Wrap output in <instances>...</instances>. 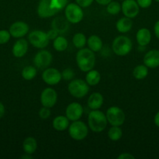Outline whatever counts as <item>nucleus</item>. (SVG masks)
Instances as JSON below:
<instances>
[{
  "label": "nucleus",
  "instance_id": "obj_1",
  "mask_svg": "<svg viewBox=\"0 0 159 159\" xmlns=\"http://www.w3.org/2000/svg\"><path fill=\"white\" fill-rule=\"evenodd\" d=\"M76 64L80 70L84 72H87L93 69L95 65V54L94 51L89 48L79 49L76 56Z\"/></svg>",
  "mask_w": 159,
  "mask_h": 159
},
{
  "label": "nucleus",
  "instance_id": "obj_2",
  "mask_svg": "<svg viewBox=\"0 0 159 159\" xmlns=\"http://www.w3.org/2000/svg\"><path fill=\"white\" fill-rule=\"evenodd\" d=\"M87 122L89 128L95 133L102 132L106 128L108 124L106 115L98 110H91L88 115Z\"/></svg>",
  "mask_w": 159,
  "mask_h": 159
},
{
  "label": "nucleus",
  "instance_id": "obj_3",
  "mask_svg": "<svg viewBox=\"0 0 159 159\" xmlns=\"http://www.w3.org/2000/svg\"><path fill=\"white\" fill-rule=\"evenodd\" d=\"M132 48V40L126 36L115 37L112 44L113 52L118 56H126L131 51Z\"/></svg>",
  "mask_w": 159,
  "mask_h": 159
},
{
  "label": "nucleus",
  "instance_id": "obj_4",
  "mask_svg": "<svg viewBox=\"0 0 159 159\" xmlns=\"http://www.w3.org/2000/svg\"><path fill=\"white\" fill-rule=\"evenodd\" d=\"M89 85L83 79H73L68 85V91L76 99H82L89 92Z\"/></svg>",
  "mask_w": 159,
  "mask_h": 159
},
{
  "label": "nucleus",
  "instance_id": "obj_5",
  "mask_svg": "<svg viewBox=\"0 0 159 159\" xmlns=\"http://www.w3.org/2000/svg\"><path fill=\"white\" fill-rule=\"evenodd\" d=\"M68 131L70 136L75 141H82L88 134V127L83 121H73L69 126Z\"/></svg>",
  "mask_w": 159,
  "mask_h": 159
},
{
  "label": "nucleus",
  "instance_id": "obj_6",
  "mask_svg": "<svg viewBox=\"0 0 159 159\" xmlns=\"http://www.w3.org/2000/svg\"><path fill=\"white\" fill-rule=\"evenodd\" d=\"M82 7L76 3H70L65 7V16L69 23L76 24L84 18Z\"/></svg>",
  "mask_w": 159,
  "mask_h": 159
},
{
  "label": "nucleus",
  "instance_id": "obj_7",
  "mask_svg": "<svg viewBox=\"0 0 159 159\" xmlns=\"http://www.w3.org/2000/svg\"><path fill=\"white\" fill-rule=\"evenodd\" d=\"M106 118L108 123L112 126H120L123 125L125 122L126 116L125 113L121 108L118 107H111L106 111Z\"/></svg>",
  "mask_w": 159,
  "mask_h": 159
},
{
  "label": "nucleus",
  "instance_id": "obj_8",
  "mask_svg": "<svg viewBox=\"0 0 159 159\" xmlns=\"http://www.w3.org/2000/svg\"><path fill=\"white\" fill-rule=\"evenodd\" d=\"M28 40L34 48L44 49L48 46L50 40L48 39L47 33L41 30H34L28 35Z\"/></svg>",
  "mask_w": 159,
  "mask_h": 159
},
{
  "label": "nucleus",
  "instance_id": "obj_9",
  "mask_svg": "<svg viewBox=\"0 0 159 159\" xmlns=\"http://www.w3.org/2000/svg\"><path fill=\"white\" fill-rule=\"evenodd\" d=\"M37 15L41 18H48L57 14L59 12L51 6V0H40L37 9Z\"/></svg>",
  "mask_w": 159,
  "mask_h": 159
},
{
  "label": "nucleus",
  "instance_id": "obj_10",
  "mask_svg": "<svg viewBox=\"0 0 159 159\" xmlns=\"http://www.w3.org/2000/svg\"><path fill=\"white\" fill-rule=\"evenodd\" d=\"M58 95L55 90L52 88H46L41 92V103L42 107L51 108L57 102Z\"/></svg>",
  "mask_w": 159,
  "mask_h": 159
},
{
  "label": "nucleus",
  "instance_id": "obj_11",
  "mask_svg": "<svg viewBox=\"0 0 159 159\" xmlns=\"http://www.w3.org/2000/svg\"><path fill=\"white\" fill-rule=\"evenodd\" d=\"M51 61H52V55L49 51L46 50H41L38 51L34 56V65L40 69H45L48 68Z\"/></svg>",
  "mask_w": 159,
  "mask_h": 159
},
{
  "label": "nucleus",
  "instance_id": "obj_12",
  "mask_svg": "<svg viewBox=\"0 0 159 159\" xmlns=\"http://www.w3.org/2000/svg\"><path fill=\"white\" fill-rule=\"evenodd\" d=\"M62 74L58 69L54 68H48L42 73V79L49 85H57L62 80Z\"/></svg>",
  "mask_w": 159,
  "mask_h": 159
},
{
  "label": "nucleus",
  "instance_id": "obj_13",
  "mask_svg": "<svg viewBox=\"0 0 159 159\" xmlns=\"http://www.w3.org/2000/svg\"><path fill=\"white\" fill-rule=\"evenodd\" d=\"M122 12L128 18H135L140 12V6L135 0H123L121 5Z\"/></svg>",
  "mask_w": 159,
  "mask_h": 159
},
{
  "label": "nucleus",
  "instance_id": "obj_14",
  "mask_svg": "<svg viewBox=\"0 0 159 159\" xmlns=\"http://www.w3.org/2000/svg\"><path fill=\"white\" fill-rule=\"evenodd\" d=\"M84 108L79 102H71L65 109V116L70 121L79 120L83 116Z\"/></svg>",
  "mask_w": 159,
  "mask_h": 159
},
{
  "label": "nucleus",
  "instance_id": "obj_15",
  "mask_svg": "<svg viewBox=\"0 0 159 159\" xmlns=\"http://www.w3.org/2000/svg\"><path fill=\"white\" fill-rule=\"evenodd\" d=\"M11 36L15 38H21L29 32V26L23 21H17L12 23L9 27Z\"/></svg>",
  "mask_w": 159,
  "mask_h": 159
},
{
  "label": "nucleus",
  "instance_id": "obj_16",
  "mask_svg": "<svg viewBox=\"0 0 159 159\" xmlns=\"http://www.w3.org/2000/svg\"><path fill=\"white\" fill-rule=\"evenodd\" d=\"M143 64L147 68H156L159 66V51L151 50L143 57Z\"/></svg>",
  "mask_w": 159,
  "mask_h": 159
},
{
  "label": "nucleus",
  "instance_id": "obj_17",
  "mask_svg": "<svg viewBox=\"0 0 159 159\" xmlns=\"http://www.w3.org/2000/svg\"><path fill=\"white\" fill-rule=\"evenodd\" d=\"M28 51V41H26L25 39H20L16 43H14L12 47V54L16 57H23L26 54Z\"/></svg>",
  "mask_w": 159,
  "mask_h": 159
},
{
  "label": "nucleus",
  "instance_id": "obj_18",
  "mask_svg": "<svg viewBox=\"0 0 159 159\" xmlns=\"http://www.w3.org/2000/svg\"><path fill=\"white\" fill-rule=\"evenodd\" d=\"M104 98L99 93H94L89 96L87 99V106L90 110H99L103 105Z\"/></svg>",
  "mask_w": 159,
  "mask_h": 159
},
{
  "label": "nucleus",
  "instance_id": "obj_19",
  "mask_svg": "<svg viewBox=\"0 0 159 159\" xmlns=\"http://www.w3.org/2000/svg\"><path fill=\"white\" fill-rule=\"evenodd\" d=\"M136 39L140 47H145L149 44L151 40V34L147 28H141L139 30L136 35Z\"/></svg>",
  "mask_w": 159,
  "mask_h": 159
},
{
  "label": "nucleus",
  "instance_id": "obj_20",
  "mask_svg": "<svg viewBox=\"0 0 159 159\" xmlns=\"http://www.w3.org/2000/svg\"><path fill=\"white\" fill-rule=\"evenodd\" d=\"M70 126V120L65 116H58L53 120L52 127L57 131H64Z\"/></svg>",
  "mask_w": 159,
  "mask_h": 159
},
{
  "label": "nucleus",
  "instance_id": "obj_21",
  "mask_svg": "<svg viewBox=\"0 0 159 159\" xmlns=\"http://www.w3.org/2000/svg\"><path fill=\"white\" fill-rule=\"evenodd\" d=\"M115 26H116L117 30L119 33H122V34L129 32L132 29V19L128 18L126 16L122 17L117 21Z\"/></svg>",
  "mask_w": 159,
  "mask_h": 159
},
{
  "label": "nucleus",
  "instance_id": "obj_22",
  "mask_svg": "<svg viewBox=\"0 0 159 159\" xmlns=\"http://www.w3.org/2000/svg\"><path fill=\"white\" fill-rule=\"evenodd\" d=\"M87 44L89 49L94 52H98L101 50L103 47V43L101 39L97 35H91L87 39Z\"/></svg>",
  "mask_w": 159,
  "mask_h": 159
},
{
  "label": "nucleus",
  "instance_id": "obj_23",
  "mask_svg": "<svg viewBox=\"0 0 159 159\" xmlns=\"http://www.w3.org/2000/svg\"><path fill=\"white\" fill-rule=\"evenodd\" d=\"M37 148V141L34 138L32 137H28L23 141V149L25 153L32 155L35 152Z\"/></svg>",
  "mask_w": 159,
  "mask_h": 159
},
{
  "label": "nucleus",
  "instance_id": "obj_24",
  "mask_svg": "<svg viewBox=\"0 0 159 159\" xmlns=\"http://www.w3.org/2000/svg\"><path fill=\"white\" fill-rule=\"evenodd\" d=\"M85 81L90 86L97 85L99 83L100 81H101V75H100L99 71L94 69H91L90 71H87V75H86Z\"/></svg>",
  "mask_w": 159,
  "mask_h": 159
},
{
  "label": "nucleus",
  "instance_id": "obj_25",
  "mask_svg": "<svg viewBox=\"0 0 159 159\" xmlns=\"http://www.w3.org/2000/svg\"><path fill=\"white\" fill-rule=\"evenodd\" d=\"M148 75V68L145 65H139L134 68L132 75L137 80L144 79Z\"/></svg>",
  "mask_w": 159,
  "mask_h": 159
},
{
  "label": "nucleus",
  "instance_id": "obj_26",
  "mask_svg": "<svg viewBox=\"0 0 159 159\" xmlns=\"http://www.w3.org/2000/svg\"><path fill=\"white\" fill-rule=\"evenodd\" d=\"M53 48L59 52L65 51L68 48V41L63 36H58L55 40H53Z\"/></svg>",
  "mask_w": 159,
  "mask_h": 159
},
{
  "label": "nucleus",
  "instance_id": "obj_27",
  "mask_svg": "<svg viewBox=\"0 0 159 159\" xmlns=\"http://www.w3.org/2000/svg\"><path fill=\"white\" fill-rule=\"evenodd\" d=\"M108 137L112 141H118L123 137V130L118 126H112L108 131Z\"/></svg>",
  "mask_w": 159,
  "mask_h": 159
},
{
  "label": "nucleus",
  "instance_id": "obj_28",
  "mask_svg": "<svg viewBox=\"0 0 159 159\" xmlns=\"http://www.w3.org/2000/svg\"><path fill=\"white\" fill-rule=\"evenodd\" d=\"M87 38L83 33H76L73 37V43L77 49H81L87 44Z\"/></svg>",
  "mask_w": 159,
  "mask_h": 159
},
{
  "label": "nucleus",
  "instance_id": "obj_29",
  "mask_svg": "<svg viewBox=\"0 0 159 159\" xmlns=\"http://www.w3.org/2000/svg\"><path fill=\"white\" fill-rule=\"evenodd\" d=\"M21 75L25 80H33L35 78V76L37 75V70H36V68L34 66H26L22 70Z\"/></svg>",
  "mask_w": 159,
  "mask_h": 159
},
{
  "label": "nucleus",
  "instance_id": "obj_30",
  "mask_svg": "<svg viewBox=\"0 0 159 159\" xmlns=\"http://www.w3.org/2000/svg\"><path fill=\"white\" fill-rule=\"evenodd\" d=\"M67 20H63L62 19L56 18L52 22V28L56 30L59 33H64L67 30Z\"/></svg>",
  "mask_w": 159,
  "mask_h": 159
},
{
  "label": "nucleus",
  "instance_id": "obj_31",
  "mask_svg": "<svg viewBox=\"0 0 159 159\" xmlns=\"http://www.w3.org/2000/svg\"><path fill=\"white\" fill-rule=\"evenodd\" d=\"M121 5L118 2H111L109 4L107 5L106 10L111 15H116L121 11Z\"/></svg>",
  "mask_w": 159,
  "mask_h": 159
},
{
  "label": "nucleus",
  "instance_id": "obj_32",
  "mask_svg": "<svg viewBox=\"0 0 159 159\" xmlns=\"http://www.w3.org/2000/svg\"><path fill=\"white\" fill-rule=\"evenodd\" d=\"M68 0H51V6L58 10L64 9L66 6Z\"/></svg>",
  "mask_w": 159,
  "mask_h": 159
},
{
  "label": "nucleus",
  "instance_id": "obj_33",
  "mask_svg": "<svg viewBox=\"0 0 159 159\" xmlns=\"http://www.w3.org/2000/svg\"><path fill=\"white\" fill-rule=\"evenodd\" d=\"M11 34L9 31L5 30H0V44H5V43H8L9 40H10Z\"/></svg>",
  "mask_w": 159,
  "mask_h": 159
},
{
  "label": "nucleus",
  "instance_id": "obj_34",
  "mask_svg": "<svg viewBox=\"0 0 159 159\" xmlns=\"http://www.w3.org/2000/svg\"><path fill=\"white\" fill-rule=\"evenodd\" d=\"M62 74V78L65 81H70L72 80L74 77L75 74L73 70H72L71 68H65L62 71V72L61 73Z\"/></svg>",
  "mask_w": 159,
  "mask_h": 159
},
{
  "label": "nucleus",
  "instance_id": "obj_35",
  "mask_svg": "<svg viewBox=\"0 0 159 159\" xmlns=\"http://www.w3.org/2000/svg\"><path fill=\"white\" fill-rule=\"evenodd\" d=\"M38 114L40 118H41V119L43 120H46L51 116V110H50V108L43 107L40 110H39Z\"/></svg>",
  "mask_w": 159,
  "mask_h": 159
},
{
  "label": "nucleus",
  "instance_id": "obj_36",
  "mask_svg": "<svg viewBox=\"0 0 159 159\" xmlns=\"http://www.w3.org/2000/svg\"><path fill=\"white\" fill-rule=\"evenodd\" d=\"M137 2L140 8L146 9V8L150 7L152 4V0H137Z\"/></svg>",
  "mask_w": 159,
  "mask_h": 159
},
{
  "label": "nucleus",
  "instance_id": "obj_37",
  "mask_svg": "<svg viewBox=\"0 0 159 159\" xmlns=\"http://www.w3.org/2000/svg\"><path fill=\"white\" fill-rule=\"evenodd\" d=\"M76 4L79 5L82 8H87L91 6L94 0H75Z\"/></svg>",
  "mask_w": 159,
  "mask_h": 159
},
{
  "label": "nucleus",
  "instance_id": "obj_38",
  "mask_svg": "<svg viewBox=\"0 0 159 159\" xmlns=\"http://www.w3.org/2000/svg\"><path fill=\"white\" fill-rule=\"evenodd\" d=\"M59 33L56 30L53 29V28L51 30H50L48 32H47V35H48V37L49 40H55L59 36Z\"/></svg>",
  "mask_w": 159,
  "mask_h": 159
},
{
  "label": "nucleus",
  "instance_id": "obj_39",
  "mask_svg": "<svg viewBox=\"0 0 159 159\" xmlns=\"http://www.w3.org/2000/svg\"><path fill=\"white\" fill-rule=\"evenodd\" d=\"M135 157L129 153H122L118 156V159H134Z\"/></svg>",
  "mask_w": 159,
  "mask_h": 159
},
{
  "label": "nucleus",
  "instance_id": "obj_40",
  "mask_svg": "<svg viewBox=\"0 0 159 159\" xmlns=\"http://www.w3.org/2000/svg\"><path fill=\"white\" fill-rule=\"evenodd\" d=\"M154 34H155V36L159 39V20L156 22L155 24H154Z\"/></svg>",
  "mask_w": 159,
  "mask_h": 159
},
{
  "label": "nucleus",
  "instance_id": "obj_41",
  "mask_svg": "<svg viewBox=\"0 0 159 159\" xmlns=\"http://www.w3.org/2000/svg\"><path fill=\"white\" fill-rule=\"evenodd\" d=\"M95 1H96L97 3L101 5V6H107L112 0H95Z\"/></svg>",
  "mask_w": 159,
  "mask_h": 159
},
{
  "label": "nucleus",
  "instance_id": "obj_42",
  "mask_svg": "<svg viewBox=\"0 0 159 159\" xmlns=\"http://www.w3.org/2000/svg\"><path fill=\"white\" fill-rule=\"evenodd\" d=\"M5 113V107L3 106V104L0 102V119L4 116Z\"/></svg>",
  "mask_w": 159,
  "mask_h": 159
},
{
  "label": "nucleus",
  "instance_id": "obj_43",
  "mask_svg": "<svg viewBox=\"0 0 159 159\" xmlns=\"http://www.w3.org/2000/svg\"><path fill=\"white\" fill-rule=\"evenodd\" d=\"M154 124H155V125L157 126V127H159V111L157 112V113H156L155 116H154Z\"/></svg>",
  "mask_w": 159,
  "mask_h": 159
},
{
  "label": "nucleus",
  "instance_id": "obj_44",
  "mask_svg": "<svg viewBox=\"0 0 159 159\" xmlns=\"http://www.w3.org/2000/svg\"><path fill=\"white\" fill-rule=\"evenodd\" d=\"M25 154H26V155H23V156H21V158H23V159H25V158H26V159L33 158V157L31 156V155H29V154H26V153H25Z\"/></svg>",
  "mask_w": 159,
  "mask_h": 159
},
{
  "label": "nucleus",
  "instance_id": "obj_45",
  "mask_svg": "<svg viewBox=\"0 0 159 159\" xmlns=\"http://www.w3.org/2000/svg\"><path fill=\"white\" fill-rule=\"evenodd\" d=\"M154 1H156V2H159V0H154Z\"/></svg>",
  "mask_w": 159,
  "mask_h": 159
}]
</instances>
